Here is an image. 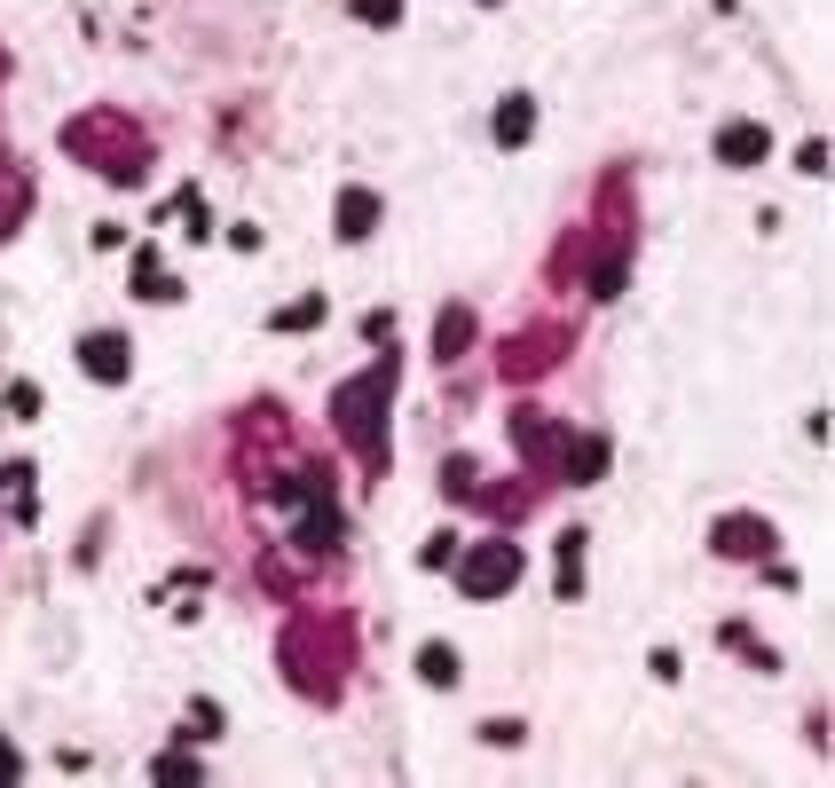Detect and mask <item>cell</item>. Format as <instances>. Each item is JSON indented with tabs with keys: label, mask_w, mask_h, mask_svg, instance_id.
<instances>
[{
	"label": "cell",
	"mask_w": 835,
	"mask_h": 788,
	"mask_svg": "<svg viewBox=\"0 0 835 788\" xmlns=\"http://www.w3.org/2000/svg\"><path fill=\"white\" fill-rule=\"evenodd\" d=\"M386 394H394V364H371L363 379H347L340 394H331V410H340V434H347L363 457H371V466L386 457V434H379V403H386Z\"/></svg>",
	"instance_id": "obj_1"
},
{
	"label": "cell",
	"mask_w": 835,
	"mask_h": 788,
	"mask_svg": "<svg viewBox=\"0 0 835 788\" xmlns=\"http://www.w3.org/2000/svg\"><path fill=\"white\" fill-rule=\"evenodd\" d=\"M520 568H528V561H520V544H481L474 561L457 568V583H465V600H489V591H513Z\"/></svg>",
	"instance_id": "obj_2"
},
{
	"label": "cell",
	"mask_w": 835,
	"mask_h": 788,
	"mask_svg": "<svg viewBox=\"0 0 835 788\" xmlns=\"http://www.w3.org/2000/svg\"><path fill=\"white\" fill-rule=\"evenodd\" d=\"M79 364H87V379H103V386L126 379V340H119V332H95V340L79 347Z\"/></svg>",
	"instance_id": "obj_3"
},
{
	"label": "cell",
	"mask_w": 835,
	"mask_h": 788,
	"mask_svg": "<svg viewBox=\"0 0 835 788\" xmlns=\"http://www.w3.org/2000/svg\"><path fill=\"white\" fill-rule=\"evenodd\" d=\"M764 150H773L764 126H725V135H717V158H725V167H757Z\"/></svg>",
	"instance_id": "obj_4"
},
{
	"label": "cell",
	"mask_w": 835,
	"mask_h": 788,
	"mask_svg": "<svg viewBox=\"0 0 835 788\" xmlns=\"http://www.w3.org/2000/svg\"><path fill=\"white\" fill-rule=\"evenodd\" d=\"M371 221H379V197L371 189H347L340 197V237H371Z\"/></svg>",
	"instance_id": "obj_5"
},
{
	"label": "cell",
	"mask_w": 835,
	"mask_h": 788,
	"mask_svg": "<svg viewBox=\"0 0 835 788\" xmlns=\"http://www.w3.org/2000/svg\"><path fill=\"white\" fill-rule=\"evenodd\" d=\"M584 591V537H560V600Z\"/></svg>",
	"instance_id": "obj_6"
},
{
	"label": "cell",
	"mask_w": 835,
	"mask_h": 788,
	"mask_svg": "<svg viewBox=\"0 0 835 788\" xmlns=\"http://www.w3.org/2000/svg\"><path fill=\"white\" fill-rule=\"evenodd\" d=\"M465 340H474V316H465V308H450L442 323H433V347H442V364H450V355H457Z\"/></svg>",
	"instance_id": "obj_7"
},
{
	"label": "cell",
	"mask_w": 835,
	"mask_h": 788,
	"mask_svg": "<svg viewBox=\"0 0 835 788\" xmlns=\"http://www.w3.org/2000/svg\"><path fill=\"white\" fill-rule=\"evenodd\" d=\"M528 126H537V111H528L520 95H513V103L496 111V143H528Z\"/></svg>",
	"instance_id": "obj_8"
},
{
	"label": "cell",
	"mask_w": 835,
	"mask_h": 788,
	"mask_svg": "<svg viewBox=\"0 0 835 788\" xmlns=\"http://www.w3.org/2000/svg\"><path fill=\"white\" fill-rule=\"evenodd\" d=\"M520 450H528V457H552V450H560V434H552L537 410H520Z\"/></svg>",
	"instance_id": "obj_9"
},
{
	"label": "cell",
	"mask_w": 835,
	"mask_h": 788,
	"mask_svg": "<svg viewBox=\"0 0 835 788\" xmlns=\"http://www.w3.org/2000/svg\"><path fill=\"white\" fill-rule=\"evenodd\" d=\"M418 678H426V686H457V654H450V647H426V654H418Z\"/></svg>",
	"instance_id": "obj_10"
},
{
	"label": "cell",
	"mask_w": 835,
	"mask_h": 788,
	"mask_svg": "<svg viewBox=\"0 0 835 788\" xmlns=\"http://www.w3.org/2000/svg\"><path fill=\"white\" fill-rule=\"evenodd\" d=\"M308 323H323V292H316V300H292V308L277 316V332H308Z\"/></svg>",
	"instance_id": "obj_11"
},
{
	"label": "cell",
	"mask_w": 835,
	"mask_h": 788,
	"mask_svg": "<svg viewBox=\"0 0 835 788\" xmlns=\"http://www.w3.org/2000/svg\"><path fill=\"white\" fill-rule=\"evenodd\" d=\"M757 537H764L757 520H725V552H757Z\"/></svg>",
	"instance_id": "obj_12"
},
{
	"label": "cell",
	"mask_w": 835,
	"mask_h": 788,
	"mask_svg": "<svg viewBox=\"0 0 835 788\" xmlns=\"http://www.w3.org/2000/svg\"><path fill=\"white\" fill-rule=\"evenodd\" d=\"M355 16L363 24H394V16H403V0H355Z\"/></svg>",
	"instance_id": "obj_13"
},
{
	"label": "cell",
	"mask_w": 835,
	"mask_h": 788,
	"mask_svg": "<svg viewBox=\"0 0 835 788\" xmlns=\"http://www.w3.org/2000/svg\"><path fill=\"white\" fill-rule=\"evenodd\" d=\"M450 561H457V537H433V544L418 552V568H450Z\"/></svg>",
	"instance_id": "obj_14"
},
{
	"label": "cell",
	"mask_w": 835,
	"mask_h": 788,
	"mask_svg": "<svg viewBox=\"0 0 835 788\" xmlns=\"http://www.w3.org/2000/svg\"><path fill=\"white\" fill-rule=\"evenodd\" d=\"M0 780H16V749H0Z\"/></svg>",
	"instance_id": "obj_15"
}]
</instances>
